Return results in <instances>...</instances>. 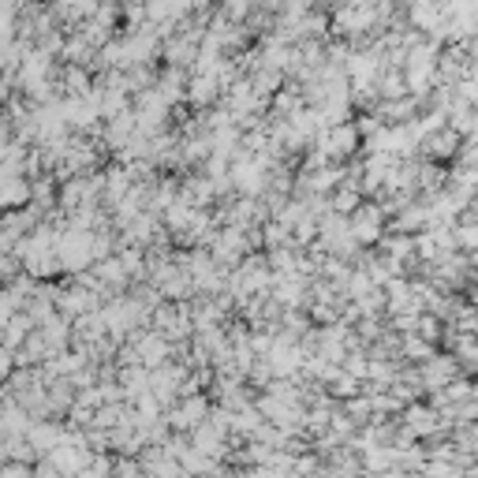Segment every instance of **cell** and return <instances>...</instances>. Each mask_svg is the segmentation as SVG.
<instances>
[{"instance_id":"cell-22","label":"cell","mask_w":478,"mask_h":478,"mask_svg":"<svg viewBox=\"0 0 478 478\" xmlns=\"http://www.w3.org/2000/svg\"><path fill=\"white\" fill-rule=\"evenodd\" d=\"M284 71L281 68H269V64H258L255 71H251V82H255V90L262 94V97H273L281 87H284Z\"/></svg>"},{"instance_id":"cell-4","label":"cell","mask_w":478,"mask_h":478,"mask_svg":"<svg viewBox=\"0 0 478 478\" xmlns=\"http://www.w3.org/2000/svg\"><path fill=\"white\" fill-rule=\"evenodd\" d=\"M400 419H404V426L415 433V438H438V433H445V430H452V423H445V415L433 407V404H419V400H411L404 411H400Z\"/></svg>"},{"instance_id":"cell-5","label":"cell","mask_w":478,"mask_h":478,"mask_svg":"<svg viewBox=\"0 0 478 478\" xmlns=\"http://www.w3.org/2000/svg\"><path fill=\"white\" fill-rule=\"evenodd\" d=\"M385 221H389V210L382 202H363L356 214H351V228H356V239L363 247H378L382 236H385Z\"/></svg>"},{"instance_id":"cell-24","label":"cell","mask_w":478,"mask_h":478,"mask_svg":"<svg viewBox=\"0 0 478 478\" xmlns=\"http://www.w3.org/2000/svg\"><path fill=\"white\" fill-rule=\"evenodd\" d=\"M474 105H467V101L464 97H456L452 101V109H449V128H456V131H460L464 138L471 135V128H474Z\"/></svg>"},{"instance_id":"cell-8","label":"cell","mask_w":478,"mask_h":478,"mask_svg":"<svg viewBox=\"0 0 478 478\" xmlns=\"http://www.w3.org/2000/svg\"><path fill=\"white\" fill-rule=\"evenodd\" d=\"M460 150H464V135L456 131V128H445L441 131H433L430 138H423V147H419V157H430V161H452V157H460Z\"/></svg>"},{"instance_id":"cell-19","label":"cell","mask_w":478,"mask_h":478,"mask_svg":"<svg viewBox=\"0 0 478 478\" xmlns=\"http://www.w3.org/2000/svg\"><path fill=\"white\" fill-rule=\"evenodd\" d=\"M400 356L404 363H426L430 356H438V344L426 340L423 332H400Z\"/></svg>"},{"instance_id":"cell-26","label":"cell","mask_w":478,"mask_h":478,"mask_svg":"<svg viewBox=\"0 0 478 478\" xmlns=\"http://www.w3.org/2000/svg\"><path fill=\"white\" fill-rule=\"evenodd\" d=\"M373 288H378V284H373L370 269L366 265H356V269H351V277H348V284H344V296L348 299H363L366 292H373Z\"/></svg>"},{"instance_id":"cell-27","label":"cell","mask_w":478,"mask_h":478,"mask_svg":"<svg viewBox=\"0 0 478 478\" xmlns=\"http://www.w3.org/2000/svg\"><path fill=\"white\" fill-rule=\"evenodd\" d=\"M128 79H131V90H135V94L157 87V71H154V64H131V68H128Z\"/></svg>"},{"instance_id":"cell-29","label":"cell","mask_w":478,"mask_h":478,"mask_svg":"<svg viewBox=\"0 0 478 478\" xmlns=\"http://www.w3.org/2000/svg\"><path fill=\"white\" fill-rule=\"evenodd\" d=\"M105 474H116V460L109 452H94V460H90L87 471H82V478H105Z\"/></svg>"},{"instance_id":"cell-17","label":"cell","mask_w":478,"mask_h":478,"mask_svg":"<svg viewBox=\"0 0 478 478\" xmlns=\"http://www.w3.org/2000/svg\"><path fill=\"white\" fill-rule=\"evenodd\" d=\"M131 187H135L131 169H128V164H120V161H116L113 169L105 172V205H109V210H113V205H116L120 198H128Z\"/></svg>"},{"instance_id":"cell-11","label":"cell","mask_w":478,"mask_h":478,"mask_svg":"<svg viewBox=\"0 0 478 478\" xmlns=\"http://www.w3.org/2000/svg\"><path fill=\"white\" fill-rule=\"evenodd\" d=\"M138 135V116H135V105L131 109H123L116 116L105 120V131H101V142H105L109 150H120L123 142H131Z\"/></svg>"},{"instance_id":"cell-25","label":"cell","mask_w":478,"mask_h":478,"mask_svg":"<svg viewBox=\"0 0 478 478\" xmlns=\"http://www.w3.org/2000/svg\"><path fill=\"white\" fill-rule=\"evenodd\" d=\"M325 389H329V397L348 400V397H356V392H363V378H356V373H348V370L340 366V373H337V378H332Z\"/></svg>"},{"instance_id":"cell-33","label":"cell","mask_w":478,"mask_h":478,"mask_svg":"<svg viewBox=\"0 0 478 478\" xmlns=\"http://www.w3.org/2000/svg\"><path fill=\"white\" fill-rule=\"evenodd\" d=\"M322 464H318V456H299L296 460V474H310V471H318Z\"/></svg>"},{"instance_id":"cell-3","label":"cell","mask_w":478,"mask_h":478,"mask_svg":"<svg viewBox=\"0 0 478 478\" xmlns=\"http://www.w3.org/2000/svg\"><path fill=\"white\" fill-rule=\"evenodd\" d=\"M210 411H214V404H210V397L198 389V392H183V397L164 411V419L172 423V433H191L198 423H205L210 419Z\"/></svg>"},{"instance_id":"cell-16","label":"cell","mask_w":478,"mask_h":478,"mask_svg":"<svg viewBox=\"0 0 478 478\" xmlns=\"http://www.w3.org/2000/svg\"><path fill=\"white\" fill-rule=\"evenodd\" d=\"M187 82H191L187 68L169 64V68L157 75V90L164 94V101H169V105H180V101H187Z\"/></svg>"},{"instance_id":"cell-1","label":"cell","mask_w":478,"mask_h":478,"mask_svg":"<svg viewBox=\"0 0 478 478\" xmlns=\"http://www.w3.org/2000/svg\"><path fill=\"white\" fill-rule=\"evenodd\" d=\"M94 228H64V232L56 236V255L64 262V273H82V269H90L97 258H94Z\"/></svg>"},{"instance_id":"cell-10","label":"cell","mask_w":478,"mask_h":478,"mask_svg":"<svg viewBox=\"0 0 478 478\" xmlns=\"http://www.w3.org/2000/svg\"><path fill=\"white\" fill-rule=\"evenodd\" d=\"M224 97V87L217 75H198L191 71V82H187V105L191 109H210Z\"/></svg>"},{"instance_id":"cell-31","label":"cell","mask_w":478,"mask_h":478,"mask_svg":"<svg viewBox=\"0 0 478 478\" xmlns=\"http://www.w3.org/2000/svg\"><path fill=\"white\" fill-rule=\"evenodd\" d=\"M452 87H456V97H464L467 105L478 109V75H464L460 82H452Z\"/></svg>"},{"instance_id":"cell-2","label":"cell","mask_w":478,"mask_h":478,"mask_svg":"<svg viewBox=\"0 0 478 478\" xmlns=\"http://www.w3.org/2000/svg\"><path fill=\"white\" fill-rule=\"evenodd\" d=\"M135 116H138V135L157 138L161 131H169L172 105L164 101V94L157 87H150V90H138L135 94Z\"/></svg>"},{"instance_id":"cell-23","label":"cell","mask_w":478,"mask_h":478,"mask_svg":"<svg viewBox=\"0 0 478 478\" xmlns=\"http://www.w3.org/2000/svg\"><path fill=\"white\" fill-rule=\"evenodd\" d=\"M359 205H363V187H356V183H340L337 187V191H332V210H337V214H356L359 210Z\"/></svg>"},{"instance_id":"cell-12","label":"cell","mask_w":478,"mask_h":478,"mask_svg":"<svg viewBox=\"0 0 478 478\" xmlns=\"http://www.w3.org/2000/svg\"><path fill=\"white\" fill-rule=\"evenodd\" d=\"M198 49H202V41H195L191 34H172V38H164L161 60L164 64H176V68H195Z\"/></svg>"},{"instance_id":"cell-28","label":"cell","mask_w":478,"mask_h":478,"mask_svg":"<svg viewBox=\"0 0 478 478\" xmlns=\"http://www.w3.org/2000/svg\"><path fill=\"white\" fill-rule=\"evenodd\" d=\"M255 0H221V12L232 19V23H247V19L255 15Z\"/></svg>"},{"instance_id":"cell-30","label":"cell","mask_w":478,"mask_h":478,"mask_svg":"<svg viewBox=\"0 0 478 478\" xmlns=\"http://www.w3.org/2000/svg\"><path fill=\"white\" fill-rule=\"evenodd\" d=\"M415 243H419V262H438L445 255L441 247H438V239H433L426 228H423V232H415Z\"/></svg>"},{"instance_id":"cell-7","label":"cell","mask_w":478,"mask_h":478,"mask_svg":"<svg viewBox=\"0 0 478 478\" xmlns=\"http://www.w3.org/2000/svg\"><path fill=\"white\" fill-rule=\"evenodd\" d=\"M419 373H423V385L433 392V389H445L452 378H460L464 366H460V359H456V351H445V356L438 351V356L419 363Z\"/></svg>"},{"instance_id":"cell-9","label":"cell","mask_w":478,"mask_h":478,"mask_svg":"<svg viewBox=\"0 0 478 478\" xmlns=\"http://www.w3.org/2000/svg\"><path fill=\"white\" fill-rule=\"evenodd\" d=\"M180 198L191 202V205H198V210H210V205H214L221 195H217L214 176H205V172H187V176H183V187H180Z\"/></svg>"},{"instance_id":"cell-13","label":"cell","mask_w":478,"mask_h":478,"mask_svg":"<svg viewBox=\"0 0 478 478\" xmlns=\"http://www.w3.org/2000/svg\"><path fill=\"white\" fill-rule=\"evenodd\" d=\"M430 221H433V214H430V202L426 198H415V202H407L400 214H392V232H423V228H430Z\"/></svg>"},{"instance_id":"cell-18","label":"cell","mask_w":478,"mask_h":478,"mask_svg":"<svg viewBox=\"0 0 478 478\" xmlns=\"http://www.w3.org/2000/svg\"><path fill=\"white\" fill-rule=\"evenodd\" d=\"M60 90L68 94H90L94 90V79H90V68L87 64H60Z\"/></svg>"},{"instance_id":"cell-14","label":"cell","mask_w":478,"mask_h":478,"mask_svg":"<svg viewBox=\"0 0 478 478\" xmlns=\"http://www.w3.org/2000/svg\"><path fill=\"white\" fill-rule=\"evenodd\" d=\"M378 251L404 262V265H419V243H415L411 232H385L382 243H378Z\"/></svg>"},{"instance_id":"cell-32","label":"cell","mask_w":478,"mask_h":478,"mask_svg":"<svg viewBox=\"0 0 478 478\" xmlns=\"http://www.w3.org/2000/svg\"><path fill=\"white\" fill-rule=\"evenodd\" d=\"M0 478H34V464H27V460H4V464H0Z\"/></svg>"},{"instance_id":"cell-6","label":"cell","mask_w":478,"mask_h":478,"mask_svg":"<svg viewBox=\"0 0 478 478\" xmlns=\"http://www.w3.org/2000/svg\"><path fill=\"white\" fill-rule=\"evenodd\" d=\"M105 306V299H101V292H94L90 284H79L71 277L68 288H60L56 292V310H64L68 318H82V314H90V310H101Z\"/></svg>"},{"instance_id":"cell-15","label":"cell","mask_w":478,"mask_h":478,"mask_svg":"<svg viewBox=\"0 0 478 478\" xmlns=\"http://www.w3.org/2000/svg\"><path fill=\"white\" fill-rule=\"evenodd\" d=\"M27 438H30V445H34L41 456H49L60 441H64V423H56V419H38V423L27 430Z\"/></svg>"},{"instance_id":"cell-21","label":"cell","mask_w":478,"mask_h":478,"mask_svg":"<svg viewBox=\"0 0 478 478\" xmlns=\"http://www.w3.org/2000/svg\"><path fill=\"white\" fill-rule=\"evenodd\" d=\"M378 94L382 97H407L411 94V87H407V75H404V68H382V75H378Z\"/></svg>"},{"instance_id":"cell-20","label":"cell","mask_w":478,"mask_h":478,"mask_svg":"<svg viewBox=\"0 0 478 478\" xmlns=\"http://www.w3.org/2000/svg\"><path fill=\"white\" fill-rule=\"evenodd\" d=\"M38 329V322L27 314V310H19V314H12V318H4V348H23L27 344V337Z\"/></svg>"}]
</instances>
